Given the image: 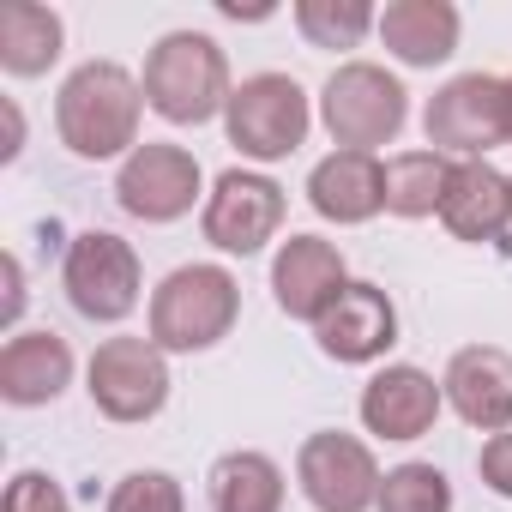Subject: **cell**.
Returning a JSON list of instances; mask_svg holds the SVG:
<instances>
[{
  "instance_id": "obj_1",
  "label": "cell",
  "mask_w": 512,
  "mask_h": 512,
  "mask_svg": "<svg viewBox=\"0 0 512 512\" xmlns=\"http://www.w3.org/2000/svg\"><path fill=\"white\" fill-rule=\"evenodd\" d=\"M139 115H145V85L121 61H85L55 91V133L85 163L109 157L127 163L139 151Z\"/></svg>"
},
{
  "instance_id": "obj_2",
  "label": "cell",
  "mask_w": 512,
  "mask_h": 512,
  "mask_svg": "<svg viewBox=\"0 0 512 512\" xmlns=\"http://www.w3.org/2000/svg\"><path fill=\"white\" fill-rule=\"evenodd\" d=\"M145 109L163 115L169 127H205L211 115L229 109V55L205 31H169L145 55Z\"/></svg>"
},
{
  "instance_id": "obj_3",
  "label": "cell",
  "mask_w": 512,
  "mask_h": 512,
  "mask_svg": "<svg viewBox=\"0 0 512 512\" xmlns=\"http://www.w3.org/2000/svg\"><path fill=\"white\" fill-rule=\"evenodd\" d=\"M241 320V284L223 266H175L157 290H151V344L163 356H193L211 350L235 332Z\"/></svg>"
},
{
  "instance_id": "obj_4",
  "label": "cell",
  "mask_w": 512,
  "mask_h": 512,
  "mask_svg": "<svg viewBox=\"0 0 512 512\" xmlns=\"http://www.w3.org/2000/svg\"><path fill=\"white\" fill-rule=\"evenodd\" d=\"M422 133H428V151L440 157H488L494 145L512 139V79H494V73H458L446 79L428 109H422Z\"/></svg>"
},
{
  "instance_id": "obj_5",
  "label": "cell",
  "mask_w": 512,
  "mask_h": 512,
  "mask_svg": "<svg viewBox=\"0 0 512 512\" xmlns=\"http://www.w3.org/2000/svg\"><path fill=\"white\" fill-rule=\"evenodd\" d=\"M320 121L338 151H380L404 133L410 91L374 61H344L320 91Z\"/></svg>"
},
{
  "instance_id": "obj_6",
  "label": "cell",
  "mask_w": 512,
  "mask_h": 512,
  "mask_svg": "<svg viewBox=\"0 0 512 512\" xmlns=\"http://www.w3.org/2000/svg\"><path fill=\"white\" fill-rule=\"evenodd\" d=\"M314 127V109H308V91L290 79V73H253L235 85L229 109H223V133L229 145L247 157V163H284L302 151Z\"/></svg>"
},
{
  "instance_id": "obj_7",
  "label": "cell",
  "mask_w": 512,
  "mask_h": 512,
  "mask_svg": "<svg viewBox=\"0 0 512 512\" xmlns=\"http://www.w3.org/2000/svg\"><path fill=\"white\" fill-rule=\"evenodd\" d=\"M61 290L73 302L79 320L91 326H121L139 308L145 272H139V253L133 241H121L115 229H85L67 241V260H61Z\"/></svg>"
},
{
  "instance_id": "obj_8",
  "label": "cell",
  "mask_w": 512,
  "mask_h": 512,
  "mask_svg": "<svg viewBox=\"0 0 512 512\" xmlns=\"http://www.w3.org/2000/svg\"><path fill=\"white\" fill-rule=\"evenodd\" d=\"M85 392L91 404L133 428V422H151L163 404H169V356L151 344V338H103L91 350V368H85Z\"/></svg>"
},
{
  "instance_id": "obj_9",
  "label": "cell",
  "mask_w": 512,
  "mask_h": 512,
  "mask_svg": "<svg viewBox=\"0 0 512 512\" xmlns=\"http://www.w3.org/2000/svg\"><path fill=\"white\" fill-rule=\"evenodd\" d=\"M284 211H290V199H284V187L272 175H260V169H223L211 181V193H205L199 229H205V241L217 253H241V260H247V253H260L266 241H278Z\"/></svg>"
},
{
  "instance_id": "obj_10",
  "label": "cell",
  "mask_w": 512,
  "mask_h": 512,
  "mask_svg": "<svg viewBox=\"0 0 512 512\" xmlns=\"http://www.w3.org/2000/svg\"><path fill=\"white\" fill-rule=\"evenodd\" d=\"M296 482H302V494H308L314 512H374L386 476H380L368 440L338 434V428H320L296 452Z\"/></svg>"
},
{
  "instance_id": "obj_11",
  "label": "cell",
  "mask_w": 512,
  "mask_h": 512,
  "mask_svg": "<svg viewBox=\"0 0 512 512\" xmlns=\"http://www.w3.org/2000/svg\"><path fill=\"white\" fill-rule=\"evenodd\" d=\"M205 175H199V157L187 145H163V139H145L121 175H115V205L139 223H175L193 211Z\"/></svg>"
},
{
  "instance_id": "obj_12",
  "label": "cell",
  "mask_w": 512,
  "mask_h": 512,
  "mask_svg": "<svg viewBox=\"0 0 512 512\" xmlns=\"http://www.w3.org/2000/svg\"><path fill=\"white\" fill-rule=\"evenodd\" d=\"M350 290V266H344V253L338 241L326 235H290L278 247V260H272V296L290 320H308L320 326V314Z\"/></svg>"
},
{
  "instance_id": "obj_13",
  "label": "cell",
  "mask_w": 512,
  "mask_h": 512,
  "mask_svg": "<svg viewBox=\"0 0 512 512\" xmlns=\"http://www.w3.org/2000/svg\"><path fill=\"white\" fill-rule=\"evenodd\" d=\"M314 338H320V350H326L332 362H350V368L380 362V356L398 344V308H392V296H386L380 284H356V278H350V290L320 314Z\"/></svg>"
},
{
  "instance_id": "obj_14",
  "label": "cell",
  "mask_w": 512,
  "mask_h": 512,
  "mask_svg": "<svg viewBox=\"0 0 512 512\" xmlns=\"http://www.w3.org/2000/svg\"><path fill=\"white\" fill-rule=\"evenodd\" d=\"M446 410V392L434 386V374L410 368V362H386L368 386H362V428L380 440H422Z\"/></svg>"
},
{
  "instance_id": "obj_15",
  "label": "cell",
  "mask_w": 512,
  "mask_h": 512,
  "mask_svg": "<svg viewBox=\"0 0 512 512\" xmlns=\"http://www.w3.org/2000/svg\"><path fill=\"white\" fill-rule=\"evenodd\" d=\"M440 392H446V404H452L470 428H482V434H506V428H512V356H506V350H494V344H464V350L446 362Z\"/></svg>"
},
{
  "instance_id": "obj_16",
  "label": "cell",
  "mask_w": 512,
  "mask_h": 512,
  "mask_svg": "<svg viewBox=\"0 0 512 512\" xmlns=\"http://www.w3.org/2000/svg\"><path fill=\"white\" fill-rule=\"evenodd\" d=\"M440 223H446L452 241H500L512 229V175H500L488 157L452 163Z\"/></svg>"
},
{
  "instance_id": "obj_17",
  "label": "cell",
  "mask_w": 512,
  "mask_h": 512,
  "mask_svg": "<svg viewBox=\"0 0 512 512\" xmlns=\"http://www.w3.org/2000/svg\"><path fill=\"white\" fill-rule=\"evenodd\" d=\"M73 386V344L61 332H13L0 350V398L13 410L55 404Z\"/></svg>"
},
{
  "instance_id": "obj_18",
  "label": "cell",
  "mask_w": 512,
  "mask_h": 512,
  "mask_svg": "<svg viewBox=\"0 0 512 512\" xmlns=\"http://www.w3.org/2000/svg\"><path fill=\"white\" fill-rule=\"evenodd\" d=\"M308 205L326 223H368L386 211V163L374 151H332L308 175Z\"/></svg>"
},
{
  "instance_id": "obj_19",
  "label": "cell",
  "mask_w": 512,
  "mask_h": 512,
  "mask_svg": "<svg viewBox=\"0 0 512 512\" xmlns=\"http://www.w3.org/2000/svg\"><path fill=\"white\" fill-rule=\"evenodd\" d=\"M458 31H464V19H458L452 0H392V7L380 13V43L404 67H440V61H452Z\"/></svg>"
},
{
  "instance_id": "obj_20",
  "label": "cell",
  "mask_w": 512,
  "mask_h": 512,
  "mask_svg": "<svg viewBox=\"0 0 512 512\" xmlns=\"http://www.w3.org/2000/svg\"><path fill=\"white\" fill-rule=\"evenodd\" d=\"M67 25L55 7H37V0H7L0 7V67L13 79H37L61 61Z\"/></svg>"
},
{
  "instance_id": "obj_21",
  "label": "cell",
  "mask_w": 512,
  "mask_h": 512,
  "mask_svg": "<svg viewBox=\"0 0 512 512\" xmlns=\"http://www.w3.org/2000/svg\"><path fill=\"white\" fill-rule=\"evenodd\" d=\"M211 512H284V470L266 452H223L205 476Z\"/></svg>"
},
{
  "instance_id": "obj_22",
  "label": "cell",
  "mask_w": 512,
  "mask_h": 512,
  "mask_svg": "<svg viewBox=\"0 0 512 512\" xmlns=\"http://www.w3.org/2000/svg\"><path fill=\"white\" fill-rule=\"evenodd\" d=\"M446 181H452V157L440 151H398L386 157V211L392 217H440V199H446Z\"/></svg>"
},
{
  "instance_id": "obj_23",
  "label": "cell",
  "mask_w": 512,
  "mask_h": 512,
  "mask_svg": "<svg viewBox=\"0 0 512 512\" xmlns=\"http://www.w3.org/2000/svg\"><path fill=\"white\" fill-rule=\"evenodd\" d=\"M296 31L314 49H356L368 31H380V13L368 0H296Z\"/></svg>"
},
{
  "instance_id": "obj_24",
  "label": "cell",
  "mask_w": 512,
  "mask_h": 512,
  "mask_svg": "<svg viewBox=\"0 0 512 512\" xmlns=\"http://www.w3.org/2000/svg\"><path fill=\"white\" fill-rule=\"evenodd\" d=\"M374 512H452V482H446L440 464L410 458V464L386 470V482H380V506H374Z\"/></svg>"
},
{
  "instance_id": "obj_25",
  "label": "cell",
  "mask_w": 512,
  "mask_h": 512,
  "mask_svg": "<svg viewBox=\"0 0 512 512\" xmlns=\"http://www.w3.org/2000/svg\"><path fill=\"white\" fill-rule=\"evenodd\" d=\"M103 512H187V494L169 470H133L109 488Z\"/></svg>"
},
{
  "instance_id": "obj_26",
  "label": "cell",
  "mask_w": 512,
  "mask_h": 512,
  "mask_svg": "<svg viewBox=\"0 0 512 512\" xmlns=\"http://www.w3.org/2000/svg\"><path fill=\"white\" fill-rule=\"evenodd\" d=\"M0 512H73V500H67V488H61L55 476L19 470V476L7 482V500H0Z\"/></svg>"
},
{
  "instance_id": "obj_27",
  "label": "cell",
  "mask_w": 512,
  "mask_h": 512,
  "mask_svg": "<svg viewBox=\"0 0 512 512\" xmlns=\"http://www.w3.org/2000/svg\"><path fill=\"white\" fill-rule=\"evenodd\" d=\"M476 470H482V482H488L500 500H512V428L482 440V452H476Z\"/></svg>"
},
{
  "instance_id": "obj_28",
  "label": "cell",
  "mask_w": 512,
  "mask_h": 512,
  "mask_svg": "<svg viewBox=\"0 0 512 512\" xmlns=\"http://www.w3.org/2000/svg\"><path fill=\"white\" fill-rule=\"evenodd\" d=\"M19 314H25V266L7 260V326H19Z\"/></svg>"
},
{
  "instance_id": "obj_29",
  "label": "cell",
  "mask_w": 512,
  "mask_h": 512,
  "mask_svg": "<svg viewBox=\"0 0 512 512\" xmlns=\"http://www.w3.org/2000/svg\"><path fill=\"white\" fill-rule=\"evenodd\" d=\"M19 145H25V115L19 103H7V145H0V157H19Z\"/></svg>"
}]
</instances>
